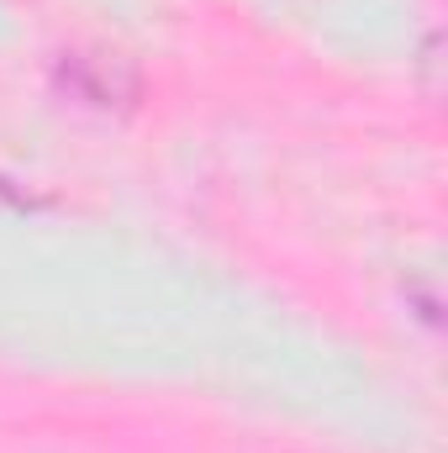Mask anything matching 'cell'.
Here are the masks:
<instances>
[{"label":"cell","mask_w":448,"mask_h":453,"mask_svg":"<svg viewBox=\"0 0 448 453\" xmlns=\"http://www.w3.org/2000/svg\"><path fill=\"white\" fill-rule=\"evenodd\" d=\"M53 85L64 96H74L80 106H96V111H127L143 96L137 64L121 58V53H106V48H69V53H58Z\"/></svg>","instance_id":"cell-1"},{"label":"cell","mask_w":448,"mask_h":453,"mask_svg":"<svg viewBox=\"0 0 448 453\" xmlns=\"http://www.w3.org/2000/svg\"><path fill=\"white\" fill-rule=\"evenodd\" d=\"M0 206H16V211H21V206H37V201H32L21 185H11V180L0 174Z\"/></svg>","instance_id":"cell-2"}]
</instances>
